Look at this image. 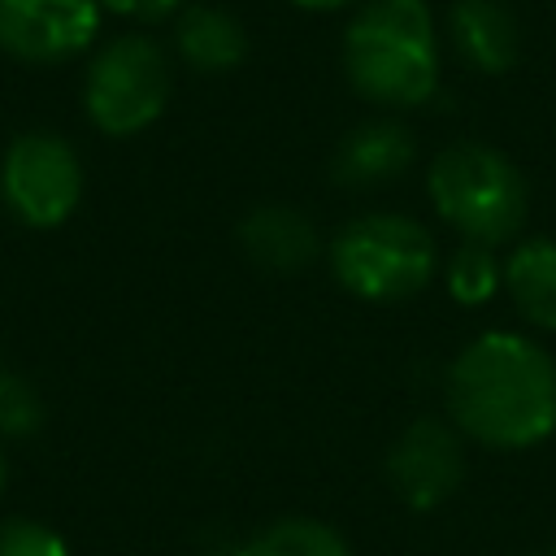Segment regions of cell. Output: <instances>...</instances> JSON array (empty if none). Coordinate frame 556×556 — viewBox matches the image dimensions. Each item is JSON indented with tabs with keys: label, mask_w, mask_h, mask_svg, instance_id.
Segmentation results:
<instances>
[{
	"label": "cell",
	"mask_w": 556,
	"mask_h": 556,
	"mask_svg": "<svg viewBox=\"0 0 556 556\" xmlns=\"http://www.w3.org/2000/svg\"><path fill=\"white\" fill-rule=\"evenodd\" d=\"M447 408L478 443L530 447L556 430V361L521 334H478L447 369Z\"/></svg>",
	"instance_id": "cell-1"
},
{
	"label": "cell",
	"mask_w": 556,
	"mask_h": 556,
	"mask_svg": "<svg viewBox=\"0 0 556 556\" xmlns=\"http://www.w3.org/2000/svg\"><path fill=\"white\" fill-rule=\"evenodd\" d=\"M348 78L378 104H421L439 83L434 22L421 0H374L343 39Z\"/></svg>",
	"instance_id": "cell-2"
},
{
	"label": "cell",
	"mask_w": 556,
	"mask_h": 556,
	"mask_svg": "<svg viewBox=\"0 0 556 556\" xmlns=\"http://www.w3.org/2000/svg\"><path fill=\"white\" fill-rule=\"evenodd\" d=\"M430 200L469 243H504L526 222V178L486 143H456L430 165Z\"/></svg>",
	"instance_id": "cell-3"
},
{
	"label": "cell",
	"mask_w": 556,
	"mask_h": 556,
	"mask_svg": "<svg viewBox=\"0 0 556 556\" xmlns=\"http://www.w3.org/2000/svg\"><path fill=\"white\" fill-rule=\"evenodd\" d=\"M330 265L334 278L361 300H404L434 278L439 252L421 222L400 213H369L334 235Z\"/></svg>",
	"instance_id": "cell-4"
},
{
	"label": "cell",
	"mask_w": 556,
	"mask_h": 556,
	"mask_svg": "<svg viewBox=\"0 0 556 556\" xmlns=\"http://www.w3.org/2000/svg\"><path fill=\"white\" fill-rule=\"evenodd\" d=\"M87 113L104 135H135L152 126L169 100V65L152 39L126 35L96 52L87 70Z\"/></svg>",
	"instance_id": "cell-5"
},
{
	"label": "cell",
	"mask_w": 556,
	"mask_h": 556,
	"mask_svg": "<svg viewBox=\"0 0 556 556\" xmlns=\"http://www.w3.org/2000/svg\"><path fill=\"white\" fill-rule=\"evenodd\" d=\"M0 195L26 226H61L83 195L78 152L48 130L17 135L0 161Z\"/></svg>",
	"instance_id": "cell-6"
},
{
	"label": "cell",
	"mask_w": 556,
	"mask_h": 556,
	"mask_svg": "<svg viewBox=\"0 0 556 556\" xmlns=\"http://www.w3.org/2000/svg\"><path fill=\"white\" fill-rule=\"evenodd\" d=\"M465 473V452L452 426L439 417L408 421L387 452V482L408 508H439Z\"/></svg>",
	"instance_id": "cell-7"
},
{
	"label": "cell",
	"mask_w": 556,
	"mask_h": 556,
	"mask_svg": "<svg viewBox=\"0 0 556 556\" xmlns=\"http://www.w3.org/2000/svg\"><path fill=\"white\" fill-rule=\"evenodd\" d=\"M100 30L96 0H0V48L17 61H65Z\"/></svg>",
	"instance_id": "cell-8"
},
{
	"label": "cell",
	"mask_w": 556,
	"mask_h": 556,
	"mask_svg": "<svg viewBox=\"0 0 556 556\" xmlns=\"http://www.w3.org/2000/svg\"><path fill=\"white\" fill-rule=\"evenodd\" d=\"M239 243L261 269L291 274L317 256V226L291 204H261L243 217Z\"/></svg>",
	"instance_id": "cell-9"
},
{
	"label": "cell",
	"mask_w": 556,
	"mask_h": 556,
	"mask_svg": "<svg viewBox=\"0 0 556 556\" xmlns=\"http://www.w3.org/2000/svg\"><path fill=\"white\" fill-rule=\"evenodd\" d=\"M413 161V135L400 122H365L334 148V182L343 187H374L404 174Z\"/></svg>",
	"instance_id": "cell-10"
},
{
	"label": "cell",
	"mask_w": 556,
	"mask_h": 556,
	"mask_svg": "<svg viewBox=\"0 0 556 556\" xmlns=\"http://www.w3.org/2000/svg\"><path fill=\"white\" fill-rule=\"evenodd\" d=\"M452 39L460 56L482 74H504L517 61V22L495 0H456L452 9Z\"/></svg>",
	"instance_id": "cell-11"
},
{
	"label": "cell",
	"mask_w": 556,
	"mask_h": 556,
	"mask_svg": "<svg viewBox=\"0 0 556 556\" xmlns=\"http://www.w3.org/2000/svg\"><path fill=\"white\" fill-rule=\"evenodd\" d=\"M504 287L513 304L543 330H556V243L526 239L504 261Z\"/></svg>",
	"instance_id": "cell-12"
},
{
	"label": "cell",
	"mask_w": 556,
	"mask_h": 556,
	"mask_svg": "<svg viewBox=\"0 0 556 556\" xmlns=\"http://www.w3.org/2000/svg\"><path fill=\"white\" fill-rule=\"evenodd\" d=\"M178 52L187 65L217 74L243 61L248 39L226 9H187L178 22Z\"/></svg>",
	"instance_id": "cell-13"
},
{
	"label": "cell",
	"mask_w": 556,
	"mask_h": 556,
	"mask_svg": "<svg viewBox=\"0 0 556 556\" xmlns=\"http://www.w3.org/2000/svg\"><path fill=\"white\" fill-rule=\"evenodd\" d=\"M239 556H352L348 543L339 539V530H330L326 521L313 517H282L265 530H256Z\"/></svg>",
	"instance_id": "cell-14"
},
{
	"label": "cell",
	"mask_w": 556,
	"mask_h": 556,
	"mask_svg": "<svg viewBox=\"0 0 556 556\" xmlns=\"http://www.w3.org/2000/svg\"><path fill=\"white\" fill-rule=\"evenodd\" d=\"M504 282V265L495 261V252L486 243H460L447 261V291L460 304H482L495 295V287Z\"/></svg>",
	"instance_id": "cell-15"
},
{
	"label": "cell",
	"mask_w": 556,
	"mask_h": 556,
	"mask_svg": "<svg viewBox=\"0 0 556 556\" xmlns=\"http://www.w3.org/2000/svg\"><path fill=\"white\" fill-rule=\"evenodd\" d=\"M0 556H70L65 539L30 517L0 521Z\"/></svg>",
	"instance_id": "cell-16"
},
{
	"label": "cell",
	"mask_w": 556,
	"mask_h": 556,
	"mask_svg": "<svg viewBox=\"0 0 556 556\" xmlns=\"http://www.w3.org/2000/svg\"><path fill=\"white\" fill-rule=\"evenodd\" d=\"M39 417H43L39 395L22 378L0 374V434H30L39 426Z\"/></svg>",
	"instance_id": "cell-17"
},
{
	"label": "cell",
	"mask_w": 556,
	"mask_h": 556,
	"mask_svg": "<svg viewBox=\"0 0 556 556\" xmlns=\"http://www.w3.org/2000/svg\"><path fill=\"white\" fill-rule=\"evenodd\" d=\"M113 13H126V17H143V22H156L165 13L178 9V0H104Z\"/></svg>",
	"instance_id": "cell-18"
},
{
	"label": "cell",
	"mask_w": 556,
	"mask_h": 556,
	"mask_svg": "<svg viewBox=\"0 0 556 556\" xmlns=\"http://www.w3.org/2000/svg\"><path fill=\"white\" fill-rule=\"evenodd\" d=\"M295 4H304V9H339L348 0H295Z\"/></svg>",
	"instance_id": "cell-19"
},
{
	"label": "cell",
	"mask_w": 556,
	"mask_h": 556,
	"mask_svg": "<svg viewBox=\"0 0 556 556\" xmlns=\"http://www.w3.org/2000/svg\"><path fill=\"white\" fill-rule=\"evenodd\" d=\"M4 478H9V460H4V447H0V486H4Z\"/></svg>",
	"instance_id": "cell-20"
}]
</instances>
